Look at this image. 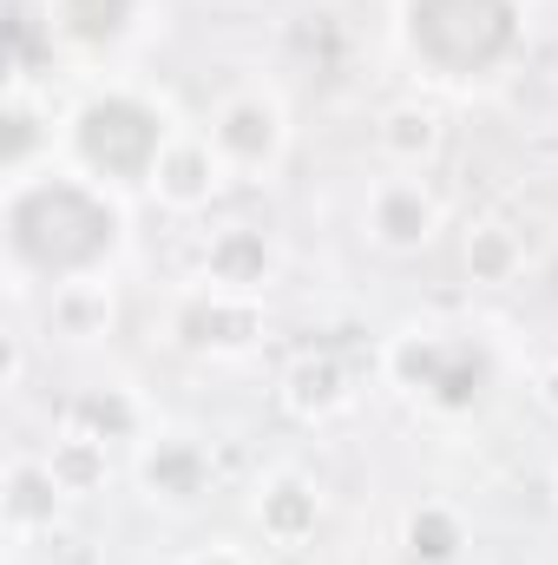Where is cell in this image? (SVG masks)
<instances>
[{
	"mask_svg": "<svg viewBox=\"0 0 558 565\" xmlns=\"http://www.w3.org/2000/svg\"><path fill=\"white\" fill-rule=\"evenodd\" d=\"M13 244L40 270H79L112 244V211L73 184H40L13 204Z\"/></svg>",
	"mask_w": 558,
	"mask_h": 565,
	"instance_id": "1",
	"label": "cell"
},
{
	"mask_svg": "<svg viewBox=\"0 0 558 565\" xmlns=\"http://www.w3.org/2000/svg\"><path fill=\"white\" fill-rule=\"evenodd\" d=\"M415 40L447 73H486L513 46V0H415Z\"/></svg>",
	"mask_w": 558,
	"mask_h": 565,
	"instance_id": "2",
	"label": "cell"
},
{
	"mask_svg": "<svg viewBox=\"0 0 558 565\" xmlns=\"http://www.w3.org/2000/svg\"><path fill=\"white\" fill-rule=\"evenodd\" d=\"M79 151L112 178H139L151 164V151H158V119L132 99H106L79 119Z\"/></svg>",
	"mask_w": 558,
	"mask_h": 565,
	"instance_id": "3",
	"label": "cell"
},
{
	"mask_svg": "<svg viewBox=\"0 0 558 565\" xmlns=\"http://www.w3.org/2000/svg\"><path fill=\"white\" fill-rule=\"evenodd\" d=\"M408 375H415L420 388H433L440 402H473L480 382H486V362L466 355V349H453V355H440V349H408Z\"/></svg>",
	"mask_w": 558,
	"mask_h": 565,
	"instance_id": "4",
	"label": "cell"
},
{
	"mask_svg": "<svg viewBox=\"0 0 558 565\" xmlns=\"http://www.w3.org/2000/svg\"><path fill=\"white\" fill-rule=\"evenodd\" d=\"M264 526H270L277 540H302V533L315 526V493H302V487H277V493L264 500Z\"/></svg>",
	"mask_w": 558,
	"mask_h": 565,
	"instance_id": "5",
	"label": "cell"
},
{
	"mask_svg": "<svg viewBox=\"0 0 558 565\" xmlns=\"http://www.w3.org/2000/svg\"><path fill=\"white\" fill-rule=\"evenodd\" d=\"M126 13H132V0H66V20L86 40H112L126 26Z\"/></svg>",
	"mask_w": 558,
	"mask_h": 565,
	"instance_id": "6",
	"label": "cell"
},
{
	"mask_svg": "<svg viewBox=\"0 0 558 565\" xmlns=\"http://www.w3.org/2000/svg\"><path fill=\"white\" fill-rule=\"evenodd\" d=\"M270 139H277V132H270V113H264V106H237V113L224 119V145L244 151V158H264Z\"/></svg>",
	"mask_w": 558,
	"mask_h": 565,
	"instance_id": "7",
	"label": "cell"
},
{
	"mask_svg": "<svg viewBox=\"0 0 558 565\" xmlns=\"http://www.w3.org/2000/svg\"><path fill=\"white\" fill-rule=\"evenodd\" d=\"M453 546H460V533H453L447 513H420L415 520V553L420 559H453Z\"/></svg>",
	"mask_w": 558,
	"mask_h": 565,
	"instance_id": "8",
	"label": "cell"
},
{
	"mask_svg": "<svg viewBox=\"0 0 558 565\" xmlns=\"http://www.w3.org/2000/svg\"><path fill=\"white\" fill-rule=\"evenodd\" d=\"M211 264H217L230 282H244V277H257V270H264V244H257V237H230V244H217V257H211Z\"/></svg>",
	"mask_w": 558,
	"mask_h": 565,
	"instance_id": "9",
	"label": "cell"
},
{
	"mask_svg": "<svg viewBox=\"0 0 558 565\" xmlns=\"http://www.w3.org/2000/svg\"><path fill=\"white\" fill-rule=\"evenodd\" d=\"M382 231H388L395 244H415L420 231H427V211H420L415 198H388V204H382Z\"/></svg>",
	"mask_w": 558,
	"mask_h": 565,
	"instance_id": "10",
	"label": "cell"
},
{
	"mask_svg": "<svg viewBox=\"0 0 558 565\" xmlns=\"http://www.w3.org/2000/svg\"><path fill=\"white\" fill-rule=\"evenodd\" d=\"M296 382H302V402H335V369H329V362H315V369H302Z\"/></svg>",
	"mask_w": 558,
	"mask_h": 565,
	"instance_id": "11",
	"label": "cell"
},
{
	"mask_svg": "<svg viewBox=\"0 0 558 565\" xmlns=\"http://www.w3.org/2000/svg\"><path fill=\"white\" fill-rule=\"evenodd\" d=\"M7 33H13V60H33V13H26V0H13Z\"/></svg>",
	"mask_w": 558,
	"mask_h": 565,
	"instance_id": "12",
	"label": "cell"
},
{
	"mask_svg": "<svg viewBox=\"0 0 558 565\" xmlns=\"http://www.w3.org/2000/svg\"><path fill=\"white\" fill-rule=\"evenodd\" d=\"M13 493H20V500H13L20 513H46V480H40V473H20Z\"/></svg>",
	"mask_w": 558,
	"mask_h": 565,
	"instance_id": "13",
	"label": "cell"
},
{
	"mask_svg": "<svg viewBox=\"0 0 558 565\" xmlns=\"http://www.w3.org/2000/svg\"><path fill=\"white\" fill-rule=\"evenodd\" d=\"M473 270H480V277H500V270H506V244H500V237H486V244L473 250Z\"/></svg>",
	"mask_w": 558,
	"mask_h": 565,
	"instance_id": "14",
	"label": "cell"
},
{
	"mask_svg": "<svg viewBox=\"0 0 558 565\" xmlns=\"http://www.w3.org/2000/svg\"><path fill=\"white\" fill-rule=\"evenodd\" d=\"M151 480H164V487H191V460H184V454H171V460H151Z\"/></svg>",
	"mask_w": 558,
	"mask_h": 565,
	"instance_id": "15",
	"label": "cell"
},
{
	"mask_svg": "<svg viewBox=\"0 0 558 565\" xmlns=\"http://www.w3.org/2000/svg\"><path fill=\"white\" fill-rule=\"evenodd\" d=\"M60 473H66V480H93L99 467H93V454H86V447H73V454L60 460Z\"/></svg>",
	"mask_w": 558,
	"mask_h": 565,
	"instance_id": "16",
	"label": "cell"
},
{
	"mask_svg": "<svg viewBox=\"0 0 558 565\" xmlns=\"http://www.w3.org/2000/svg\"><path fill=\"white\" fill-rule=\"evenodd\" d=\"M395 145H427V119L401 113V119H395Z\"/></svg>",
	"mask_w": 558,
	"mask_h": 565,
	"instance_id": "17",
	"label": "cell"
},
{
	"mask_svg": "<svg viewBox=\"0 0 558 565\" xmlns=\"http://www.w3.org/2000/svg\"><path fill=\"white\" fill-rule=\"evenodd\" d=\"M171 191H184V198L197 191V158H178V164H171Z\"/></svg>",
	"mask_w": 558,
	"mask_h": 565,
	"instance_id": "18",
	"label": "cell"
},
{
	"mask_svg": "<svg viewBox=\"0 0 558 565\" xmlns=\"http://www.w3.org/2000/svg\"><path fill=\"white\" fill-rule=\"evenodd\" d=\"M211 565H224V559H211Z\"/></svg>",
	"mask_w": 558,
	"mask_h": 565,
	"instance_id": "19",
	"label": "cell"
}]
</instances>
